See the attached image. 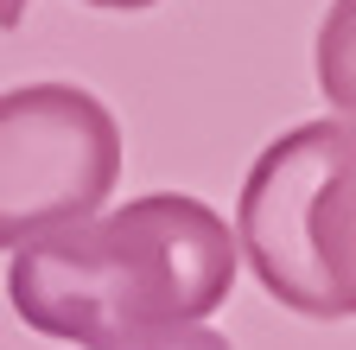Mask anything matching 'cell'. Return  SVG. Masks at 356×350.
Returning a JSON list of instances; mask_svg holds the SVG:
<instances>
[{"mask_svg":"<svg viewBox=\"0 0 356 350\" xmlns=\"http://www.w3.org/2000/svg\"><path fill=\"white\" fill-rule=\"evenodd\" d=\"M236 287L229 223L185 198L153 191L121 210H96L83 223L32 236L7 261L13 312L58 344L127 350L165 325L210 319Z\"/></svg>","mask_w":356,"mask_h":350,"instance_id":"6da1fadb","label":"cell"},{"mask_svg":"<svg viewBox=\"0 0 356 350\" xmlns=\"http://www.w3.org/2000/svg\"><path fill=\"white\" fill-rule=\"evenodd\" d=\"M356 134L343 115L267 141L236 198V248L280 305L305 319L356 312Z\"/></svg>","mask_w":356,"mask_h":350,"instance_id":"7a4b0ae2","label":"cell"},{"mask_svg":"<svg viewBox=\"0 0 356 350\" xmlns=\"http://www.w3.org/2000/svg\"><path fill=\"white\" fill-rule=\"evenodd\" d=\"M121 185V127L76 83L0 96V248L83 223Z\"/></svg>","mask_w":356,"mask_h":350,"instance_id":"3957f363","label":"cell"},{"mask_svg":"<svg viewBox=\"0 0 356 350\" xmlns=\"http://www.w3.org/2000/svg\"><path fill=\"white\" fill-rule=\"evenodd\" d=\"M127 350H229V344H222L216 331H204V325H165V331L127 344Z\"/></svg>","mask_w":356,"mask_h":350,"instance_id":"277c9868","label":"cell"},{"mask_svg":"<svg viewBox=\"0 0 356 350\" xmlns=\"http://www.w3.org/2000/svg\"><path fill=\"white\" fill-rule=\"evenodd\" d=\"M26 7H32V0H0V32H13L26 19Z\"/></svg>","mask_w":356,"mask_h":350,"instance_id":"5b68a950","label":"cell"},{"mask_svg":"<svg viewBox=\"0 0 356 350\" xmlns=\"http://www.w3.org/2000/svg\"><path fill=\"white\" fill-rule=\"evenodd\" d=\"M89 7H108V13H140V7H159V0H89Z\"/></svg>","mask_w":356,"mask_h":350,"instance_id":"8992f818","label":"cell"}]
</instances>
